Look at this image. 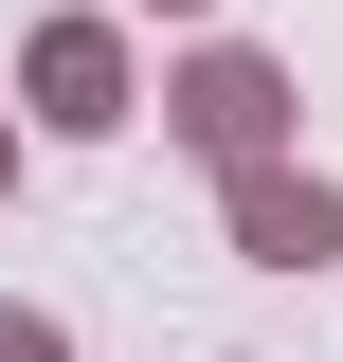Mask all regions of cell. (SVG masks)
Instances as JSON below:
<instances>
[{"label": "cell", "mask_w": 343, "mask_h": 362, "mask_svg": "<svg viewBox=\"0 0 343 362\" xmlns=\"http://www.w3.org/2000/svg\"><path fill=\"white\" fill-rule=\"evenodd\" d=\"M235 218H253V254H271V272H307V254L343 235V199H325V181H253Z\"/></svg>", "instance_id": "6da1fadb"}, {"label": "cell", "mask_w": 343, "mask_h": 362, "mask_svg": "<svg viewBox=\"0 0 343 362\" xmlns=\"http://www.w3.org/2000/svg\"><path fill=\"white\" fill-rule=\"evenodd\" d=\"M181 127H199V145H271V73H253V54H217V73L181 90Z\"/></svg>", "instance_id": "7a4b0ae2"}, {"label": "cell", "mask_w": 343, "mask_h": 362, "mask_svg": "<svg viewBox=\"0 0 343 362\" xmlns=\"http://www.w3.org/2000/svg\"><path fill=\"white\" fill-rule=\"evenodd\" d=\"M37 90H54V127H109V37H54Z\"/></svg>", "instance_id": "3957f363"}]
</instances>
